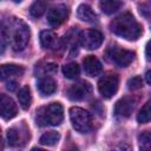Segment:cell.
<instances>
[{
    "mask_svg": "<svg viewBox=\"0 0 151 151\" xmlns=\"http://www.w3.org/2000/svg\"><path fill=\"white\" fill-rule=\"evenodd\" d=\"M24 67L20 65H15V64H6L2 65L0 68V78L1 80H6L8 78L12 77H17V76H21L24 73Z\"/></svg>",
    "mask_w": 151,
    "mask_h": 151,
    "instance_id": "cell-13",
    "label": "cell"
},
{
    "mask_svg": "<svg viewBox=\"0 0 151 151\" xmlns=\"http://www.w3.org/2000/svg\"><path fill=\"white\" fill-rule=\"evenodd\" d=\"M68 18V8L65 5H59L50 9L47 14V21L52 27L60 26Z\"/></svg>",
    "mask_w": 151,
    "mask_h": 151,
    "instance_id": "cell-8",
    "label": "cell"
},
{
    "mask_svg": "<svg viewBox=\"0 0 151 151\" xmlns=\"http://www.w3.org/2000/svg\"><path fill=\"white\" fill-rule=\"evenodd\" d=\"M142 86H143V80H142V78H140L139 76L132 77V78H130L129 81H127V87H129L130 90H132V91L138 90V88H140Z\"/></svg>",
    "mask_w": 151,
    "mask_h": 151,
    "instance_id": "cell-25",
    "label": "cell"
},
{
    "mask_svg": "<svg viewBox=\"0 0 151 151\" xmlns=\"http://www.w3.org/2000/svg\"><path fill=\"white\" fill-rule=\"evenodd\" d=\"M18 100H19V103H20V105L24 110H27L29 107L31 101H32V97H31V91H29L28 86H24L19 90Z\"/></svg>",
    "mask_w": 151,
    "mask_h": 151,
    "instance_id": "cell-17",
    "label": "cell"
},
{
    "mask_svg": "<svg viewBox=\"0 0 151 151\" xmlns=\"http://www.w3.org/2000/svg\"><path fill=\"white\" fill-rule=\"evenodd\" d=\"M77 17H78V19H80L81 21H85V22H93L97 19V15L93 12V9L88 5H85V4H83L78 7Z\"/></svg>",
    "mask_w": 151,
    "mask_h": 151,
    "instance_id": "cell-15",
    "label": "cell"
},
{
    "mask_svg": "<svg viewBox=\"0 0 151 151\" xmlns=\"http://www.w3.org/2000/svg\"><path fill=\"white\" fill-rule=\"evenodd\" d=\"M6 42H7V32H6V27L2 26L1 28V53H4L5 51Z\"/></svg>",
    "mask_w": 151,
    "mask_h": 151,
    "instance_id": "cell-27",
    "label": "cell"
},
{
    "mask_svg": "<svg viewBox=\"0 0 151 151\" xmlns=\"http://www.w3.org/2000/svg\"><path fill=\"white\" fill-rule=\"evenodd\" d=\"M79 42L87 50H96L103 42V34L97 29H86L79 34Z\"/></svg>",
    "mask_w": 151,
    "mask_h": 151,
    "instance_id": "cell-7",
    "label": "cell"
},
{
    "mask_svg": "<svg viewBox=\"0 0 151 151\" xmlns=\"http://www.w3.org/2000/svg\"><path fill=\"white\" fill-rule=\"evenodd\" d=\"M139 149L143 151H151V131H144L138 136Z\"/></svg>",
    "mask_w": 151,
    "mask_h": 151,
    "instance_id": "cell-23",
    "label": "cell"
},
{
    "mask_svg": "<svg viewBox=\"0 0 151 151\" xmlns=\"http://www.w3.org/2000/svg\"><path fill=\"white\" fill-rule=\"evenodd\" d=\"M29 37H31L29 27L22 20H20V19L14 20V22H13V31H12V40H11L12 48L15 52L22 51L27 46Z\"/></svg>",
    "mask_w": 151,
    "mask_h": 151,
    "instance_id": "cell-3",
    "label": "cell"
},
{
    "mask_svg": "<svg viewBox=\"0 0 151 151\" xmlns=\"http://www.w3.org/2000/svg\"><path fill=\"white\" fill-rule=\"evenodd\" d=\"M55 42V34L52 31H42L40 33V45L42 48H51Z\"/></svg>",
    "mask_w": 151,
    "mask_h": 151,
    "instance_id": "cell-19",
    "label": "cell"
},
{
    "mask_svg": "<svg viewBox=\"0 0 151 151\" xmlns=\"http://www.w3.org/2000/svg\"><path fill=\"white\" fill-rule=\"evenodd\" d=\"M145 54H146V58L149 60H151V40L146 44V47H145Z\"/></svg>",
    "mask_w": 151,
    "mask_h": 151,
    "instance_id": "cell-28",
    "label": "cell"
},
{
    "mask_svg": "<svg viewBox=\"0 0 151 151\" xmlns=\"http://www.w3.org/2000/svg\"><path fill=\"white\" fill-rule=\"evenodd\" d=\"M106 54L111 61H113L116 65H118L120 67L129 66L134 59V53L132 51L124 50L119 46H111L107 50Z\"/></svg>",
    "mask_w": 151,
    "mask_h": 151,
    "instance_id": "cell-6",
    "label": "cell"
},
{
    "mask_svg": "<svg viewBox=\"0 0 151 151\" xmlns=\"http://www.w3.org/2000/svg\"><path fill=\"white\" fill-rule=\"evenodd\" d=\"M63 73L66 78L68 79H74L79 76L80 73V68L78 66L77 63H68L66 65L63 66Z\"/></svg>",
    "mask_w": 151,
    "mask_h": 151,
    "instance_id": "cell-21",
    "label": "cell"
},
{
    "mask_svg": "<svg viewBox=\"0 0 151 151\" xmlns=\"http://www.w3.org/2000/svg\"><path fill=\"white\" fill-rule=\"evenodd\" d=\"M122 6V0H99V8L105 14H112Z\"/></svg>",
    "mask_w": 151,
    "mask_h": 151,
    "instance_id": "cell-16",
    "label": "cell"
},
{
    "mask_svg": "<svg viewBox=\"0 0 151 151\" xmlns=\"http://www.w3.org/2000/svg\"><path fill=\"white\" fill-rule=\"evenodd\" d=\"M7 140L11 146H15L19 144V133L15 129H9L7 131Z\"/></svg>",
    "mask_w": 151,
    "mask_h": 151,
    "instance_id": "cell-24",
    "label": "cell"
},
{
    "mask_svg": "<svg viewBox=\"0 0 151 151\" xmlns=\"http://www.w3.org/2000/svg\"><path fill=\"white\" fill-rule=\"evenodd\" d=\"M38 90L42 96H51L57 90V84L51 77H44L38 81Z\"/></svg>",
    "mask_w": 151,
    "mask_h": 151,
    "instance_id": "cell-14",
    "label": "cell"
},
{
    "mask_svg": "<svg viewBox=\"0 0 151 151\" xmlns=\"http://www.w3.org/2000/svg\"><path fill=\"white\" fill-rule=\"evenodd\" d=\"M46 6L47 5L45 0H35L29 7V14L34 18H39L45 13Z\"/></svg>",
    "mask_w": 151,
    "mask_h": 151,
    "instance_id": "cell-20",
    "label": "cell"
},
{
    "mask_svg": "<svg viewBox=\"0 0 151 151\" xmlns=\"http://www.w3.org/2000/svg\"><path fill=\"white\" fill-rule=\"evenodd\" d=\"M6 87H7V90H9V91H14V90L17 88V83H15V81H9Z\"/></svg>",
    "mask_w": 151,
    "mask_h": 151,
    "instance_id": "cell-29",
    "label": "cell"
},
{
    "mask_svg": "<svg viewBox=\"0 0 151 151\" xmlns=\"http://www.w3.org/2000/svg\"><path fill=\"white\" fill-rule=\"evenodd\" d=\"M110 28L114 34L126 40H137L142 34V26L130 13H123L114 18L110 22Z\"/></svg>",
    "mask_w": 151,
    "mask_h": 151,
    "instance_id": "cell-1",
    "label": "cell"
},
{
    "mask_svg": "<svg viewBox=\"0 0 151 151\" xmlns=\"http://www.w3.org/2000/svg\"><path fill=\"white\" fill-rule=\"evenodd\" d=\"M64 119V110L59 103H51L37 110L35 122L39 126H57Z\"/></svg>",
    "mask_w": 151,
    "mask_h": 151,
    "instance_id": "cell-2",
    "label": "cell"
},
{
    "mask_svg": "<svg viewBox=\"0 0 151 151\" xmlns=\"http://www.w3.org/2000/svg\"><path fill=\"white\" fill-rule=\"evenodd\" d=\"M83 67L87 76L96 77L101 72V63L94 55H87L83 60Z\"/></svg>",
    "mask_w": 151,
    "mask_h": 151,
    "instance_id": "cell-11",
    "label": "cell"
},
{
    "mask_svg": "<svg viewBox=\"0 0 151 151\" xmlns=\"http://www.w3.org/2000/svg\"><path fill=\"white\" fill-rule=\"evenodd\" d=\"M118 85H119L118 76L114 74V73H106L99 79L98 90H99V93L104 98L109 99V98L113 97L117 93Z\"/></svg>",
    "mask_w": 151,
    "mask_h": 151,
    "instance_id": "cell-5",
    "label": "cell"
},
{
    "mask_svg": "<svg viewBox=\"0 0 151 151\" xmlns=\"http://www.w3.org/2000/svg\"><path fill=\"white\" fill-rule=\"evenodd\" d=\"M139 8V13L145 17V18H151V0L150 1H146V2H143L138 6Z\"/></svg>",
    "mask_w": 151,
    "mask_h": 151,
    "instance_id": "cell-26",
    "label": "cell"
},
{
    "mask_svg": "<svg viewBox=\"0 0 151 151\" xmlns=\"http://www.w3.org/2000/svg\"><path fill=\"white\" fill-rule=\"evenodd\" d=\"M90 92H91L90 84L86 81H79V83L72 85L67 90V97L71 100L78 101V100H83L84 98H86Z\"/></svg>",
    "mask_w": 151,
    "mask_h": 151,
    "instance_id": "cell-9",
    "label": "cell"
},
{
    "mask_svg": "<svg viewBox=\"0 0 151 151\" xmlns=\"http://www.w3.org/2000/svg\"><path fill=\"white\" fill-rule=\"evenodd\" d=\"M137 120L139 123H147L151 122V100L146 101L144 106L139 110L137 114Z\"/></svg>",
    "mask_w": 151,
    "mask_h": 151,
    "instance_id": "cell-22",
    "label": "cell"
},
{
    "mask_svg": "<svg viewBox=\"0 0 151 151\" xmlns=\"http://www.w3.org/2000/svg\"><path fill=\"white\" fill-rule=\"evenodd\" d=\"M134 107V101L130 97H124L119 99L114 105V113L119 117H129Z\"/></svg>",
    "mask_w": 151,
    "mask_h": 151,
    "instance_id": "cell-12",
    "label": "cell"
},
{
    "mask_svg": "<svg viewBox=\"0 0 151 151\" xmlns=\"http://www.w3.org/2000/svg\"><path fill=\"white\" fill-rule=\"evenodd\" d=\"M70 119L73 129L80 133H86L91 130V114L81 107H72L70 110Z\"/></svg>",
    "mask_w": 151,
    "mask_h": 151,
    "instance_id": "cell-4",
    "label": "cell"
},
{
    "mask_svg": "<svg viewBox=\"0 0 151 151\" xmlns=\"http://www.w3.org/2000/svg\"><path fill=\"white\" fill-rule=\"evenodd\" d=\"M60 139V134L55 131H50V132H46L44 133L41 137H40V144L41 145H46V146H53L58 143V140Z\"/></svg>",
    "mask_w": 151,
    "mask_h": 151,
    "instance_id": "cell-18",
    "label": "cell"
},
{
    "mask_svg": "<svg viewBox=\"0 0 151 151\" xmlns=\"http://www.w3.org/2000/svg\"><path fill=\"white\" fill-rule=\"evenodd\" d=\"M13 1H14V2H20L21 0H13Z\"/></svg>",
    "mask_w": 151,
    "mask_h": 151,
    "instance_id": "cell-31",
    "label": "cell"
},
{
    "mask_svg": "<svg viewBox=\"0 0 151 151\" xmlns=\"http://www.w3.org/2000/svg\"><path fill=\"white\" fill-rule=\"evenodd\" d=\"M0 110H1V117L6 120L12 119L13 117L17 116L18 109L13 99L6 94L0 96Z\"/></svg>",
    "mask_w": 151,
    "mask_h": 151,
    "instance_id": "cell-10",
    "label": "cell"
},
{
    "mask_svg": "<svg viewBox=\"0 0 151 151\" xmlns=\"http://www.w3.org/2000/svg\"><path fill=\"white\" fill-rule=\"evenodd\" d=\"M145 79H146V83H147L149 85H151V71H147V72H146Z\"/></svg>",
    "mask_w": 151,
    "mask_h": 151,
    "instance_id": "cell-30",
    "label": "cell"
}]
</instances>
